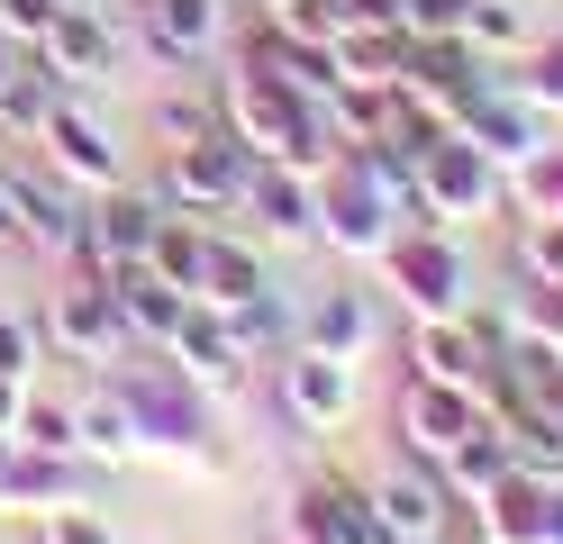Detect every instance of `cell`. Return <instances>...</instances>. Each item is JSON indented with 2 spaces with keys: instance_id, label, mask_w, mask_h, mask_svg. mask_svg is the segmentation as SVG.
Segmentation results:
<instances>
[{
  "instance_id": "9c48e42d",
  "label": "cell",
  "mask_w": 563,
  "mask_h": 544,
  "mask_svg": "<svg viewBox=\"0 0 563 544\" xmlns=\"http://www.w3.org/2000/svg\"><path fill=\"white\" fill-rule=\"evenodd\" d=\"M291 409L319 418V426H336L345 409H355V373H345V354H319V345H309V354L291 363Z\"/></svg>"
},
{
  "instance_id": "6da1fadb",
  "label": "cell",
  "mask_w": 563,
  "mask_h": 544,
  "mask_svg": "<svg viewBox=\"0 0 563 544\" xmlns=\"http://www.w3.org/2000/svg\"><path fill=\"white\" fill-rule=\"evenodd\" d=\"M155 227H164V209H155L146 191H128V181H119V191H100V218L82 227V273L100 281L110 264H146V254H155Z\"/></svg>"
},
{
  "instance_id": "5b68a950",
  "label": "cell",
  "mask_w": 563,
  "mask_h": 544,
  "mask_svg": "<svg viewBox=\"0 0 563 544\" xmlns=\"http://www.w3.org/2000/svg\"><path fill=\"white\" fill-rule=\"evenodd\" d=\"M373 518L391 544H437L445 535V490L428 481V471H382L373 481Z\"/></svg>"
},
{
  "instance_id": "d6a6232c",
  "label": "cell",
  "mask_w": 563,
  "mask_h": 544,
  "mask_svg": "<svg viewBox=\"0 0 563 544\" xmlns=\"http://www.w3.org/2000/svg\"><path fill=\"white\" fill-rule=\"evenodd\" d=\"M545 535H554V544H563V499H545Z\"/></svg>"
},
{
  "instance_id": "f1b7e54d",
  "label": "cell",
  "mask_w": 563,
  "mask_h": 544,
  "mask_svg": "<svg viewBox=\"0 0 563 544\" xmlns=\"http://www.w3.org/2000/svg\"><path fill=\"white\" fill-rule=\"evenodd\" d=\"M10 490H19V499H55L64 471H55V463H10Z\"/></svg>"
},
{
  "instance_id": "2e32d148",
  "label": "cell",
  "mask_w": 563,
  "mask_h": 544,
  "mask_svg": "<svg viewBox=\"0 0 563 544\" xmlns=\"http://www.w3.org/2000/svg\"><path fill=\"white\" fill-rule=\"evenodd\" d=\"M200 290H209V300H219V309H236V300H264V264H255V245H228V236H209L200 245Z\"/></svg>"
},
{
  "instance_id": "277c9868",
  "label": "cell",
  "mask_w": 563,
  "mask_h": 544,
  "mask_svg": "<svg viewBox=\"0 0 563 544\" xmlns=\"http://www.w3.org/2000/svg\"><path fill=\"white\" fill-rule=\"evenodd\" d=\"M55 336L74 345V354H91V363H110L119 354V336H128V309H119V290L110 281H74V290H55Z\"/></svg>"
},
{
  "instance_id": "4316f807",
  "label": "cell",
  "mask_w": 563,
  "mask_h": 544,
  "mask_svg": "<svg viewBox=\"0 0 563 544\" xmlns=\"http://www.w3.org/2000/svg\"><path fill=\"white\" fill-rule=\"evenodd\" d=\"M55 0H0V36H46Z\"/></svg>"
},
{
  "instance_id": "4dcf8cb0",
  "label": "cell",
  "mask_w": 563,
  "mask_h": 544,
  "mask_svg": "<svg viewBox=\"0 0 563 544\" xmlns=\"http://www.w3.org/2000/svg\"><path fill=\"white\" fill-rule=\"evenodd\" d=\"M527 91H537V100H545V109H563V46H554V55H545V64H537V82H527Z\"/></svg>"
},
{
  "instance_id": "7402d4cb",
  "label": "cell",
  "mask_w": 563,
  "mask_h": 544,
  "mask_svg": "<svg viewBox=\"0 0 563 544\" xmlns=\"http://www.w3.org/2000/svg\"><path fill=\"white\" fill-rule=\"evenodd\" d=\"M55 91L37 82V73H0V127H46Z\"/></svg>"
},
{
  "instance_id": "ba28073f",
  "label": "cell",
  "mask_w": 563,
  "mask_h": 544,
  "mask_svg": "<svg viewBox=\"0 0 563 544\" xmlns=\"http://www.w3.org/2000/svg\"><path fill=\"white\" fill-rule=\"evenodd\" d=\"M10 191H19V236H27V245H46V254H74V245H82V218H74V200H64L55 181L10 173Z\"/></svg>"
},
{
  "instance_id": "30bf717a",
  "label": "cell",
  "mask_w": 563,
  "mask_h": 544,
  "mask_svg": "<svg viewBox=\"0 0 563 544\" xmlns=\"http://www.w3.org/2000/svg\"><path fill=\"white\" fill-rule=\"evenodd\" d=\"M173 345H183V363H191V373L209 381V390H236L245 381V345L228 336V318H183V326H173Z\"/></svg>"
},
{
  "instance_id": "d4e9b609",
  "label": "cell",
  "mask_w": 563,
  "mask_h": 544,
  "mask_svg": "<svg viewBox=\"0 0 563 544\" xmlns=\"http://www.w3.org/2000/svg\"><path fill=\"white\" fill-rule=\"evenodd\" d=\"M209 127H219V109H209V100H164V136H173V145H191V136H209Z\"/></svg>"
},
{
  "instance_id": "e0dca14e",
  "label": "cell",
  "mask_w": 563,
  "mask_h": 544,
  "mask_svg": "<svg viewBox=\"0 0 563 544\" xmlns=\"http://www.w3.org/2000/svg\"><path fill=\"white\" fill-rule=\"evenodd\" d=\"M245 200H255L264 227H282V236H309V227H319V200H309L291 173H255V181H245Z\"/></svg>"
},
{
  "instance_id": "8fae6325",
  "label": "cell",
  "mask_w": 563,
  "mask_h": 544,
  "mask_svg": "<svg viewBox=\"0 0 563 544\" xmlns=\"http://www.w3.org/2000/svg\"><path fill=\"white\" fill-rule=\"evenodd\" d=\"M146 27L173 64H200L219 46V0H146Z\"/></svg>"
},
{
  "instance_id": "52a82bcc",
  "label": "cell",
  "mask_w": 563,
  "mask_h": 544,
  "mask_svg": "<svg viewBox=\"0 0 563 544\" xmlns=\"http://www.w3.org/2000/svg\"><path fill=\"white\" fill-rule=\"evenodd\" d=\"M37 46H46V82H100L110 73V27H100V10H55Z\"/></svg>"
},
{
  "instance_id": "1f68e13d",
  "label": "cell",
  "mask_w": 563,
  "mask_h": 544,
  "mask_svg": "<svg viewBox=\"0 0 563 544\" xmlns=\"http://www.w3.org/2000/svg\"><path fill=\"white\" fill-rule=\"evenodd\" d=\"M10 236H19V191L0 181V245H10Z\"/></svg>"
},
{
  "instance_id": "9a60e30c",
  "label": "cell",
  "mask_w": 563,
  "mask_h": 544,
  "mask_svg": "<svg viewBox=\"0 0 563 544\" xmlns=\"http://www.w3.org/2000/svg\"><path fill=\"white\" fill-rule=\"evenodd\" d=\"M382 181L364 173V164H345L336 173V191H328V218H336V245H382Z\"/></svg>"
},
{
  "instance_id": "8992f818",
  "label": "cell",
  "mask_w": 563,
  "mask_h": 544,
  "mask_svg": "<svg viewBox=\"0 0 563 544\" xmlns=\"http://www.w3.org/2000/svg\"><path fill=\"white\" fill-rule=\"evenodd\" d=\"M400 418H409V445H418V454H437V463H445V454L482 426V409H473V399L454 390V381H409Z\"/></svg>"
},
{
  "instance_id": "e575fe53",
  "label": "cell",
  "mask_w": 563,
  "mask_h": 544,
  "mask_svg": "<svg viewBox=\"0 0 563 544\" xmlns=\"http://www.w3.org/2000/svg\"><path fill=\"white\" fill-rule=\"evenodd\" d=\"M10 409H19V399H10V390H0V418H10Z\"/></svg>"
},
{
  "instance_id": "ac0fdd59",
  "label": "cell",
  "mask_w": 563,
  "mask_h": 544,
  "mask_svg": "<svg viewBox=\"0 0 563 544\" xmlns=\"http://www.w3.org/2000/svg\"><path fill=\"white\" fill-rule=\"evenodd\" d=\"M74 435H82L91 454H110V463H119V454L136 445V418H128V399H110V390H91L82 409H74Z\"/></svg>"
},
{
  "instance_id": "44dd1931",
  "label": "cell",
  "mask_w": 563,
  "mask_h": 544,
  "mask_svg": "<svg viewBox=\"0 0 563 544\" xmlns=\"http://www.w3.org/2000/svg\"><path fill=\"white\" fill-rule=\"evenodd\" d=\"M200 245H209V236H191V227H173V218H164V227H155V254H146V264H155L164 281L200 290Z\"/></svg>"
},
{
  "instance_id": "ffe728a7",
  "label": "cell",
  "mask_w": 563,
  "mask_h": 544,
  "mask_svg": "<svg viewBox=\"0 0 563 544\" xmlns=\"http://www.w3.org/2000/svg\"><path fill=\"white\" fill-rule=\"evenodd\" d=\"M518 36H527V10H518V0H473V10H464V46L482 55V46H518Z\"/></svg>"
},
{
  "instance_id": "f546056e",
  "label": "cell",
  "mask_w": 563,
  "mask_h": 544,
  "mask_svg": "<svg viewBox=\"0 0 563 544\" xmlns=\"http://www.w3.org/2000/svg\"><path fill=\"white\" fill-rule=\"evenodd\" d=\"M0 373H27V326L0 318Z\"/></svg>"
},
{
  "instance_id": "484cf974",
  "label": "cell",
  "mask_w": 563,
  "mask_h": 544,
  "mask_svg": "<svg viewBox=\"0 0 563 544\" xmlns=\"http://www.w3.org/2000/svg\"><path fill=\"white\" fill-rule=\"evenodd\" d=\"M46 544H119V535H110V526H100V518H91V508H64V518L46 526Z\"/></svg>"
},
{
  "instance_id": "d6986e66",
  "label": "cell",
  "mask_w": 563,
  "mask_h": 544,
  "mask_svg": "<svg viewBox=\"0 0 563 544\" xmlns=\"http://www.w3.org/2000/svg\"><path fill=\"white\" fill-rule=\"evenodd\" d=\"M364 300H355V290H328V300L319 309H309V336H319V354H355L364 345Z\"/></svg>"
},
{
  "instance_id": "83f0119b",
  "label": "cell",
  "mask_w": 563,
  "mask_h": 544,
  "mask_svg": "<svg viewBox=\"0 0 563 544\" xmlns=\"http://www.w3.org/2000/svg\"><path fill=\"white\" fill-rule=\"evenodd\" d=\"M527 264H537L545 281H563V218H545V227L527 236Z\"/></svg>"
},
{
  "instance_id": "cb8c5ba5",
  "label": "cell",
  "mask_w": 563,
  "mask_h": 544,
  "mask_svg": "<svg viewBox=\"0 0 563 544\" xmlns=\"http://www.w3.org/2000/svg\"><path fill=\"white\" fill-rule=\"evenodd\" d=\"M473 0H400V27L409 36H445V27H464Z\"/></svg>"
},
{
  "instance_id": "4fadbf2b",
  "label": "cell",
  "mask_w": 563,
  "mask_h": 544,
  "mask_svg": "<svg viewBox=\"0 0 563 544\" xmlns=\"http://www.w3.org/2000/svg\"><path fill=\"white\" fill-rule=\"evenodd\" d=\"M400 281H409V300L428 309V318L464 309V254H445V245H409L400 254Z\"/></svg>"
},
{
  "instance_id": "7a4b0ae2",
  "label": "cell",
  "mask_w": 563,
  "mask_h": 544,
  "mask_svg": "<svg viewBox=\"0 0 563 544\" xmlns=\"http://www.w3.org/2000/svg\"><path fill=\"white\" fill-rule=\"evenodd\" d=\"M173 200H200V209H219V200H245V181H255V164H245V145L228 127H209L191 145H173Z\"/></svg>"
},
{
  "instance_id": "5bb4252c",
  "label": "cell",
  "mask_w": 563,
  "mask_h": 544,
  "mask_svg": "<svg viewBox=\"0 0 563 544\" xmlns=\"http://www.w3.org/2000/svg\"><path fill=\"white\" fill-rule=\"evenodd\" d=\"M473 373H482V336H473V326H454V318H428V326H418V381L473 390Z\"/></svg>"
},
{
  "instance_id": "836d02e7",
  "label": "cell",
  "mask_w": 563,
  "mask_h": 544,
  "mask_svg": "<svg viewBox=\"0 0 563 544\" xmlns=\"http://www.w3.org/2000/svg\"><path fill=\"white\" fill-rule=\"evenodd\" d=\"M55 10H100V0H55Z\"/></svg>"
},
{
  "instance_id": "3957f363",
  "label": "cell",
  "mask_w": 563,
  "mask_h": 544,
  "mask_svg": "<svg viewBox=\"0 0 563 544\" xmlns=\"http://www.w3.org/2000/svg\"><path fill=\"white\" fill-rule=\"evenodd\" d=\"M46 145H55V173H74V181H91V191H119L128 181V164H119V145H110V127L100 119H82V109H46V127H37Z\"/></svg>"
},
{
  "instance_id": "7c38bea8",
  "label": "cell",
  "mask_w": 563,
  "mask_h": 544,
  "mask_svg": "<svg viewBox=\"0 0 563 544\" xmlns=\"http://www.w3.org/2000/svg\"><path fill=\"white\" fill-rule=\"evenodd\" d=\"M300 535H309V544H391V535H382V518H373L355 490H319V499H300Z\"/></svg>"
},
{
  "instance_id": "603a6c76",
  "label": "cell",
  "mask_w": 563,
  "mask_h": 544,
  "mask_svg": "<svg viewBox=\"0 0 563 544\" xmlns=\"http://www.w3.org/2000/svg\"><path fill=\"white\" fill-rule=\"evenodd\" d=\"M27 445L37 454H74L82 435H74V409H64V399H37V409H27Z\"/></svg>"
}]
</instances>
